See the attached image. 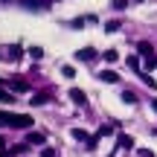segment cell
<instances>
[{"mask_svg": "<svg viewBox=\"0 0 157 157\" xmlns=\"http://www.w3.org/2000/svg\"><path fill=\"white\" fill-rule=\"evenodd\" d=\"M76 58H78V61H93V58H96V50H93V47H84V50L76 52Z\"/></svg>", "mask_w": 157, "mask_h": 157, "instance_id": "cell-3", "label": "cell"}, {"mask_svg": "<svg viewBox=\"0 0 157 157\" xmlns=\"http://www.w3.org/2000/svg\"><path fill=\"white\" fill-rule=\"evenodd\" d=\"M102 58H105L108 64H113V61H119V52L117 50H105V52H102Z\"/></svg>", "mask_w": 157, "mask_h": 157, "instance_id": "cell-12", "label": "cell"}, {"mask_svg": "<svg viewBox=\"0 0 157 157\" xmlns=\"http://www.w3.org/2000/svg\"><path fill=\"white\" fill-rule=\"evenodd\" d=\"M99 82H105V84H117L119 76L113 73V70H102V73H99Z\"/></svg>", "mask_w": 157, "mask_h": 157, "instance_id": "cell-6", "label": "cell"}, {"mask_svg": "<svg viewBox=\"0 0 157 157\" xmlns=\"http://www.w3.org/2000/svg\"><path fill=\"white\" fill-rule=\"evenodd\" d=\"M111 134H117V128H113V125H99V131H96V137H111Z\"/></svg>", "mask_w": 157, "mask_h": 157, "instance_id": "cell-9", "label": "cell"}, {"mask_svg": "<svg viewBox=\"0 0 157 157\" xmlns=\"http://www.w3.org/2000/svg\"><path fill=\"white\" fill-rule=\"evenodd\" d=\"M137 50H140V56H143V58H148V56H154V47L148 44V41H140V44H137Z\"/></svg>", "mask_w": 157, "mask_h": 157, "instance_id": "cell-8", "label": "cell"}, {"mask_svg": "<svg viewBox=\"0 0 157 157\" xmlns=\"http://www.w3.org/2000/svg\"><path fill=\"white\" fill-rule=\"evenodd\" d=\"M41 157H56V148H50V146L41 148Z\"/></svg>", "mask_w": 157, "mask_h": 157, "instance_id": "cell-21", "label": "cell"}, {"mask_svg": "<svg viewBox=\"0 0 157 157\" xmlns=\"http://www.w3.org/2000/svg\"><path fill=\"white\" fill-rule=\"evenodd\" d=\"M125 61H128V67H131V70H137V73H140V58H137V56H128Z\"/></svg>", "mask_w": 157, "mask_h": 157, "instance_id": "cell-15", "label": "cell"}, {"mask_svg": "<svg viewBox=\"0 0 157 157\" xmlns=\"http://www.w3.org/2000/svg\"><path fill=\"white\" fill-rule=\"evenodd\" d=\"M117 29H122V21H108L105 23V32H117Z\"/></svg>", "mask_w": 157, "mask_h": 157, "instance_id": "cell-14", "label": "cell"}, {"mask_svg": "<svg viewBox=\"0 0 157 157\" xmlns=\"http://www.w3.org/2000/svg\"><path fill=\"white\" fill-rule=\"evenodd\" d=\"M122 102H125V105H137V93H131V90H122Z\"/></svg>", "mask_w": 157, "mask_h": 157, "instance_id": "cell-13", "label": "cell"}, {"mask_svg": "<svg viewBox=\"0 0 157 157\" xmlns=\"http://www.w3.org/2000/svg\"><path fill=\"white\" fill-rule=\"evenodd\" d=\"M111 6H113V9H125V6H128V0H111Z\"/></svg>", "mask_w": 157, "mask_h": 157, "instance_id": "cell-20", "label": "cell"}, {"mask_svg": "<svg viewBox=\"0 0 157 157\" xmlns=\"http://www.w3.org/2000/svg\"><path fill=\"white\" fill-rule=\"evenodd\" d=\"M146 67H148V70L157 67V56H148V58H146Z\"/></svg>", "mask_w": 157, "mask_h": 157, "instance_id": "cell-19", "label": "cell"}, {"mask_svg": "<svg viewBox=\"0 0 157 157\" xmlns=\"http://www.w3.org/2000/svg\"><path fill=\"white\" fill-rule=\"evenodd\" d=\"M0 148H3V140H0Z\"/></svg>", "mask_w": 157, "mask_h": 157, "instance_id": "cell-25", "label": "cell"}, {"mask_svg": "<svg viewBox=\"0 0 157 157\" xmlns=\"http://www.w3.org/2000/svg\"><path fill=\"white\" fill-rule=\"evenodd\" d=\"M47 99H50L47 93H35L32 96V105H47Z\"/></svg>", "mask_w": 157, "mask_h": 157, "instance_id": "cell-16", "label": "cell"}, {"mask_svg": "<svg viewBox=\"0 0 157 157\" xmlns=\"http://www.w3.org/2000/svg\"><path fill=\"white\" fill-rule=\"evenodd\" d=\"M26 143H29V146H32V143H35V146H44V134H41V131H29Z\"/></svg>", "mask_w": 157, "mask_h": 157, "instance_id": "cell-7", "label": "cell"}, {"mask_svg": "<svg viewBox=\"0 0 157 157\" xmlns=\"http://www.w3.org/2000/svg\"><path fill=\"white\" fill-rule=\"evenodd\" d=\"M29 56L38 61V58H44V50H41V47H29Z\"/></svg>", "mask_w": 157, "mask_h": 157, "instance_id": "cell-17", "label": "cell"}, {"mask_svg": "<svg viewBox=\"0 0 157 157\" xmlns=\"http://www.w3.org/2000/svg\"><path fill=\"white\" fill-rule=\"evenodd\" d=\"M0 157H12L9 151H6V148H0Z\"/></svg>", "mask_w": 157, "mask_h": 157, "instance_id": "cell-23", "label": "cell"}, {"mask_svg": "<svg viewBox=\"0 0 157 157\" xmlns=\"http://www.w3.org/2000/svg\"><path fill=\"white\" fill-rule=\"evenodd\" d=\"M151 108H154V113H157V99H151Z\"/></svg>", "mask_w": 157, "mask_h": 157, "instance_id": "cell-24", "label": "cell"}, {"mask_svg": "<svg viewBox=\"0 0 157 157\" xmlns=\"http://www.w3.org/2000/svg\"><path fill=\"white\" fill-rule=\"evenodd\" d=\"M6 58H9V61H17V58H21V44H12V47H9V56H6Z\"/></svg>", "mask_w": 157, "mask_h": 157, "instance_id": "cell-11", "label": "cell"}, {"mask_svg": "<svg viewBox=\"0 0 157 157\" xmlns=\"http://www.w3.org/2000/svg\"><path fill=\"white\" fill-rule=\"evenodd\" d=\"M3 3H6V0H3Z\"/></svg>", "mask_w": 157, "mask_h": 157, "instance_id": "cell-26", "label": "cell"}, {"mask_svg": "<svg viewBox=\"0 0 157 157\" xmlns=\"http://www.w3.org/2000/svg\"><path fill=\"white\" fill-rule=\"evenodd\" d=\"M117 148H134V137H128V134H117Z\"/></svg>", "mask_w": 157, "mask_h": 157, "instance_id": "cell-5", "label": "cell"}, {"mask_svg": "<svg viewBox=\"0 0 157 157\" xmlns=\"http://www.w3.org/2000/svg\"><path fill=\"white\" fill-rule=\"evenodd\" d=\"M3 87L15 90V93H26V90H29V82H26V78H21V76H9V78H3Z\"/></svg>", "mask_w": 157, "mask_h": 157, "instance_id": "cell-2", "label": "cell"}, {"mask_svg": "<svg viewBox=\"0 0 157 157\" xmlns=\"http://www.w3.org/2000/svg\"><path fill=\"white\" fill-rule=\"evenodd\" d=\"M70 26H76V29H82V26H84V17H76V21H70Z\"/></svg>", "mask_w": 157, "mask_h": 157, "instance_id": "cell-22", "label": "cell"}, {"mask_svg": "<svg viewBox=\"0 0 157 157\" xmlns=\"http://www.w3.org/2000/svg\"><path fill=\"white\" fill-rule=\"evenodd\" d=\"M32 117L29 113H12V111H0V128H32Z\"/></svg>", "mask_w": 157, "mask_h": 157, "instance_id": "cell-1", "label": "cell"}, {"mask_svg": "<svg viewBox=\"0 0 157 157\" xmlns=\"http://www.w3.org/2000/svg\"><path fill=\"white\" fill-rule=\"evenodd\" d=\"M61 76H64V78H73V76H76V70L70 67V64H64V67H61Z\"/></svg>", "mask_w": 157, "mask_h": 157, "instance_id": "cell-18", "label": "cell"}, {"mask_svg": "<svg viewBox=\"0 0 157 157\" xmlns=\"http://www.w3.org/2000/svg\"><path fill=\"white\" fill-rule=\"evenodd\" d=\"M70 134H73L76 140H82V143H90V140H93V137H87V131H84V128H73Z\"/></svg>", "mask_w": 157, "mask_h": 157, "instance_id": "cell-10", "label": "cell"}, {"mask_svg": "<svg viewBox=\"0 0 157 157\" xmlns=\"http://www.w3.org/2000/svg\"><path fill=\"white\" fill-rule=\"evenodd\" d=\"M70 99H73L76 105H87V93H84V90H78V87L70 90Z\"/></svg>", "mask_w": 157, "mask_h": 157, "instance_id": "cell-4", "label": "cell"}]
</instances>
